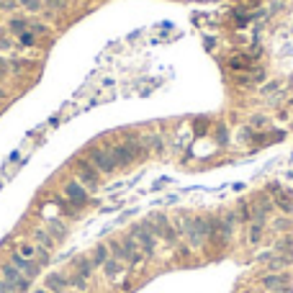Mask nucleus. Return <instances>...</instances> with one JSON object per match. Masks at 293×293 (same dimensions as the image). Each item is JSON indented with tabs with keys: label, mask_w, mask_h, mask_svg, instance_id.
I'll return each mask as SVG.
<instances>
[{
	"label": "nucleus",
	"mask_w": 293,
	"mask_h": 293,
	"mask_svg": "<svg viewBox=\"0 0 293 293\" xmlns=\"http://www.w3.org/2000/svg\"><path fill=\"white\" fill-rule=\"evenodd\" d=\"M129 237L136 242V247H139V250H142L147 257H152L154 250H157V237H154V231H152L149 221H139V224H134L131 231H129Z\"/></svg>",
	"instance_id": "f257e3e1"
},
{
	"label": "nucleus",
	"mask_w": 293,
	"mask_h": 293,
	"mask_svg": "<svg viewBox=\"0 0 293 293\" xmlns=\"http://www.w3.org/2000/svg\"><path fill=\"white\" fill-rule=\"evenodd\" d=\"M111 154H113V160H116L118 167H126V165L136 162L142 154H147V147H142L139 142H123V144L111 147Z\"/></svg>",
	"instance_id": "f03ea898"
},
{
	"label": "nucleus",
	"mask_w": 293,
	"mask_h": 293,
	"mask_svg": "<svg viewBox=\"0 0 293 293\" xmlns=\"http://www.w3.org/2000/svg\"><path fill=\"white\" fill-rule=\"evenodd\" d=\"M147 221H149V226H152V231H154V237H157V239H162L167 247H178V229L167 221V216L154 213L152 219H147Z\"/></svg>",
	"instance_id": "7ed1b4c3"
},
{
	"label": "nucleus",
	"mask_w": 293,
	"mask_h": 293,
	"mask_svg": "<svg viewBox=\"0 0 293 293\" xmlns=\"http://www.w3.org/2000/svg\"><path fill=\"white\" fill-rule=\"evenodd\" d=\"M88 162L98 170V173H105V175H111L113 170L118 167L116 160H113V154L111 149H103V147H90L88 149Z\"/></svg>",
	"instance_id": "20e7f679"
},
{
	"label": "nucleus",
	"mask_w": 293,
	"mask_h": 293,
	"mask_svg": "<svg viewBox=\"0 0 293 293\" xmlns=\"http://www.w3.org/2000/svg\"><path fill=\"white\" fill-rule=\"evenodd\" d=\"M178 229L183 231V237L188 239V244L193 247V250H200V247H203L206 237L200 234V226H198L195 219H188V216H183V219L178 221Z\"/></svg>",
	"instance_id": "39448f33"
},
{
	"label": "nucleus",
	"mask_w": 293,
	"mask_h": 293,
	"mask_svg": "<svg viewBox=\"0 0 293 293\" xmlns=\"http://www.w3.org/2000/svg\"><path fill=\"white\" fill-rule=\"evenodd\" d=\"M3 281H8L13 288H15V293H26L28 288H31V281L28 278L13 265V262H8V265H3Z\"/></svg>",
	"instance_id": "423d86ee"
},
{
	"label": "nucleus",
	"mask_w": 293,
	"mask_h": 293,
	"mask_svg": "<svg viewBox=\"0 0 293 293\" xmlns=\"http://www.w3.org/2000/svg\"><path fill=\"white\" fill-rule=\"evenodd\" d=\"M270 193H273V203L281 208L283 213H293V193L291 191H286L278 183H273L270 185Z\"/></svg>",
	"instance_id": "0eeeda50"
},
{
	"label": "nucleus",
	"mask_w": 293,
	"mask_h": 293,
	"mask_svg": "<svg viewBox=\"0 0 293 293\" xmlns=\"http://www.w3.org/2000/svg\"><path fill=\"white\" fill-rule=\"evenodd\" d=\"M65 198L70 200V203H72L75 208L85 206V203H88V191H85V185H83V183H77V180L67 183V185H65Z\"/></svg>",
	"instance_id": "6e6552de"
},
{
	"label": "nucleus",
	"mask_w": 293,
	"mask_h": 293,
	"mask_svg": "<svg viewBox=\"0 0 293 293\" xmlns=\"http://www.w3.org/2000/svg\"><path fill=\"white\" fill-rule=\"evenodd\" d=\"M77 178H80L83 185H88L90 191H96L98 188V180H100V173L88 160H83V162H77Z\"/></svg>",
	"instance_id": "1a4fd4ad"
},
{
	"label": "nucleus",
	"mask_w": 293,
	"mask_h": 293,
	"mask_svg": "<svg viewBox=\"0 0 293 293\" xmlns=\"http://www.w3.org/2000/svg\"><path fill=\"white\" fill-rule=\"evenodd\" d=\"M10 262H13V265H15V268H18V270L28 278V281H34V278L39 275V270H41V265H39L36 260H26V257H21L18 252H15V255L10 257Z\"/></svg>",
	"instance_id": "9d476101"
},
{
	"label": "nucleus",
	"mask_w": 293,
	"mask_h": 293,
	"mask_svg": "<svg viewBox=\"0 0 293 293\" xmlns=\"http://www.w3.org/2000/svg\"><path fill=\"white\" fill-rule=\"evenodd\" d=\"M44 288L52 291V293H65L70 288V278L62 275V273H49L44 278Z\"/></svg>",
	"instance_id": "9b49d317"
},
{
	"label": "nucleus",
	"mask_w": 293,
	"mask_h": 293,
	"mask_svg": "<svg viewBox=\"0 0 293 293\" xmlns=\"http://www.w3.org/2000/svg\"><path fill=\"white\" fill-rule=\"evenodd\" d=\"M103 273H105V278L108 281H118V278L126 273V262H121V260H116V257H111L103 265Z\"/></svg>",
	"instance_id": "f8f14e48"
},
{
	"label": "nucleus",
	"mask_w": 293,
	"mask_h": 293,
	"mask_svg": "<svg viewBox=\"0 0 293 293\" xmlns=\"http://www.w3.org/2000/svg\"><path fill=\"white\" fill-rule=\"evenodd\" d=\"M262 286H265L268 291L283 288V286H288V273H268L265 278H262Z\"/></svg>",
	"instance_id": "ddd939ff"
},
{
	"label": "nucleus",
	"mask_w": 293,
	"mask_h": 293,
	"mask_svg": "<svg viewBox=\"0 0 293 293\" xmlns=\"http://www.w3.org/2000/svg\"><path fill=\"white\" fill-rule=\"evenodd\" d=\"M111 260V250H108V244H96V250L90 252V262H93V268L96 265H105V262Z\"/></svg>",
	"instance_id": "4468645a"
},
{
	"label": "nucleus",
	"mask_w": 293,
	"mask_h": 293,
	"mask_svg": "<svg viewBox=\"0 0 293 293\" xmlns=\"http://www.w3.org/2000/svg\"><path fill=\"white\" fill-rule=\"evenodd\" d=\"M34 239H36V247H44V250H49V252H52V247H54V237H52L46 229H36V231H34Z\"/></svg>",
	"instance_id": "2eb2a0df"
},
{
	"label": "nucleus",
	"mask_w": 293,
	"mask_h": 293,
	"mask_svg": "<svg viewBox=\"0 0 293 293\" xmlns=\"http://www.w3.org/2000/svg\"><path fill=\"white\" fill-rule=\"evenodd\" d=\"M90 273H93V262H90V257H77L75 260V275H80V278H90Z\"/></svg>",
	"instance_id": "dca6fc26"
},
{
	"label": "nucleus",
	"mask_w": 293,
	"mask_h": 293,
	"mask_svg": "<svg viewBox=\"0 0 293 293\" xmlns=\"http://www.w3.org/2000/svg\"><path fill=\"white\" fill-rule=\"evenodd\" d=\"M46 231H49V234L54 237V242H57V239L65 237V231H67V229H65V224H62V221H57V219H54V221L46 224Z\"/></svg>",
	"instance_id": "f3484780"
},
{
	"label": "nucleus",
	"mask_w": 293,
	"mask_h": 293,
	"mask_svg": "<svg viewBox=\"0 0 293 293\" xmlns=\"http://www.w3.org/2000/svg\"><path fill=\"white\" fill-rule=\"evenodd\" d=\"M262 221H250V244H257L260 237H262Z\"/></svg>",
	"instance_id": "a211bd4d"
},
{
	"label": "nucleus",
	"mask_w": 293,
	"mask_h": 293,
	"mask_svg": "<svg viewBox=\"0 0 293 293\" xmlns=\"http://www.w3.org/2000/svg\"><path fill=\"white\" fill-rule=\"evenodd\" d=\"M36 250H39L36 244H28V242H23V244L18 247V255H21V257H26V260H36Z\"/></svg>",
	"instance_id": "6ab92c4d"
},
{
	"label": "nucleus",
	"mask_w": 293,
	"mask_h": 293,
	"mask_svg": "<svg viewBox=\"0 0 293 293\" xmlns=\"http://www.w3.org/2000/svg\"><path fill=\"white\" fill-rule=\"evenodd\" d=\"M36 36L39 34H34V31H23V34H18V44L21 46H36Z\"/></svg>",
	"instance_id": "aec40b11"
},
{
	"label": "nucleus",
	"mask_w": 293,
	"mask_h": 293,
	"mask_svg": "<svg viewBox=\"0 0 293 293\" xmlns=\"http://www.w3.org/2000/svg\"><path fill=\"white\" fill-rule=\"evenodd\" d=\"M85 283H88V281H85V278H80V275H75V273L70 275V288H75V291H85Z\"/></svg>",
	"instance_id": "412c9836"
},
{
	"label": "nucleus",
	"mask_w": 293,
	"mask_h": 293,
	"mask_svg": "<svg viewBox=\"0 0 293 293\" xmlns=\"http://www.w3.org/2000/svg\"><path fill=\"white\" fill-rule=\"evenodd\" d=\"M21 5H23L26 10H39L44 3H41V0H21Z\"/></svg>",
	"instance_id": "4be33fe9"
},
{
	"label": "nucleus",
	"mask_w": 293,
	"mask_h": 293,
	"mask_svg": "<svg viewBox=\"0 0 293 293\" xmlns=\"http://www.w3.org/2000/svg\"><path fill=\"white\" fill-rule=\"evenodd\" d=\"M41 3H44L46 8H49V10H57V8L65 5V0H41Z\"/></svg>",
	"instance_id": "5701e85b"
},
{
	"label": "nucleus",
	"mask_w": 293,
	"mask_h": 293,
	"mask_svg": "<svg viewBox=\"0 0 293 293\" xmlns=\"http://www.w3.org/2000/svg\"><path fill=\"white\" fill-rule=\"evenodd\" d=\"M8 72H10V67H8V59L0 57V80H3V77H8Z\"/></svg>",
	"instance_id": "b1692460"
},
{
	"label": "nucleus",
	"mask_w": 293,
	"mask_h": 293,
	"mask_svg": "<svg viewBox=\"0 0 293 293\" xmlns=\"http://www.w3.org/2000/svg\"><path fill=\"white\" fill-rule=\"evenodd\" d=\"M13 49V41L5 39V36H0V52H10Z\"/></svg>",
	"instance_id": "393cba45"
},
{
	"label": "nucleus",
	"mask_w": 293,
	"mask_h": 293,
	"mask_svg": "<svg viewBox=\"0 0 293 293\" xmlns=\"http://www.w3.org/2000/svg\"><path fill=\"white\" fill-rule=\"evenodd\" d=\"M0 293H15V288H13L8 281H3V278H0Z\"/></svg>",
	"instance_id": "a878e982"
},
{
	"label": "nucleus",
	"mask_w": 293,
	"mask_h": 293,
	"mask_svg": "<svg viewBox=\"0 0 293 293\" xmlns=\"http://www.w3.org/2000/svg\"><path fill=\"white\" fill-rule=\"evenodd\" d=\"M275 229H278V231H286V229H291V221H288V219H278V221H275Z\"/></svg>",
	"instance_id": "bb28decb"
},
{
	"label": "nucleus",
	"mask_w": 293,
	"mask_h": 293,
	"mask_svg": "<svg viewBox=\"0 0 293 293\" xmlns=\"http://www.w3.org/2000/svg\"><path fill=\"white\" fill-rule=\"evenodd\" d=\"M265 123H268V118H262V116L252 118V126H255V129H262V126H265Z\"/></svg>",
	"instance_id": "cd10ccee"
},
{
	"label": "nucleus",
	"mask_w": 293,
	"mask_h": 293,
	"mask_svg": "<svg viewBox=\"0 0 293 293\" xmlns=\"http://www.w3.org/2000/svg\"><path fill=\"white\" fill-rule=\"evenodd\" d=\"M270 293H293V288H291V286H283V288H275V291H270Z\"/></svg>",
	"instance_id": "c85d7f7f"
},
{
	"label": "nucleus",
	"mask_w": 293,
	"mask_h": 293,
	"mask_svg": "<svg viewBox=\"0 0 293 293\" xmlns=\"http://www.w3.org/2000/svg\"><path fill=\"white\" fill-rule=\"evenodd\" d=\"M34 293H52V291H46V288H39V291H34Z\"/></svg>",
	"instance_id": "c756f323"
},
{
	"label": "nucleus",
	"mask_w": 293,
	"mask_h": 293,
	"mask_svg": "<svg viewBox=\"0 0 293 293\" xmlns=\"http://www.w3.org/2000/svg\"><path fill=\"white\" fill-rule=\"evenodd\" d=\"M0 98H5V90L3 88H0Z\"/></svg>",
	"instance_id": "7c9ffc66"
}]
</instances>
